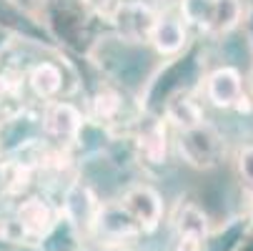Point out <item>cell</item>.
Returning <instances> with one entry per match:
<instances>
[{
	"label": "cell",
	"mask_w": 253,
	"mask_h": 251,
	"mask_svg": "<svg viewBox=\"0 0 253 251\" xmlns=\"http://www.w3.org/2000/svg\"><path fill=\"white\" fill-rule=\"evenodd\" d=\"M53 226H55L53 206L41 196H30L20 201L15 208V219H13L15 236L13 239L23 244H35V241H43L53 231Z\"/></svg>",
	"instance_id": "cell-1"
},
{
	"label": "cell",
	"mask_w": 253,
	"mask_h": 251,
	"mask_svg": "<svg viewBox=\"0 0 253 251\" xmlns=\"http://www.w3.org/2000/svg\"><path fill=\"white\" fill-rule=\"evenodd\" d=\"M178 149H180V156H183L191 166L211 168L223 156V141L215 133V128H211L208 123H201L191 131H180Z\"/></svg>",
	"instance_id": "cell-2"
},
{
	"label": "cell",
	"mask_w": 253,
	"mask_h": 251,
	"mask_svg": "<svg viewBox=\"0 0 253 251\" xmlns=\"http://www.w3.org/2000/svg\"><path fill=\"white\" fill-rule=\"evenodd\" d=\"M111 23L116 25V33L128 43H151L153 28L158 23V13L146 5V3H121V8L116 10V15L111 18Z\"/></svg>",
	"instance_id": "cell-3"
},
{
	"label": "cell",
	"mask_w": 253,
	"mask_h": 251,
	"mask_svg": "<svg viewBox=\"0 0 253 251\" xmlns=\"http://www.w3.org/2000/svg\"><path fill=\"white\" fill-rule=\"evenodd\" d=\"M121 206L128 211V216L143 229V231H153L161 224L163 216V201L156 189L151 186H133L126 191Z\"/></svg>",
	"instance_id": "cell-4"
},
{
	"label": "cell",
	"mask_w": 253,
	"mask_h": 251,
	"mask_svg": "<svg viewBox=\"0 0 253 251\" xmlns=\"http://www.w3.org/2000/svg\"><path fill=\"white\" fill-rule=\"evenodd\" d=\"M63 208H65V216L68 221L73 224L76 231L81 234H88L93 229H98V219H100V206L95 201V196L90 194L88 186L83 184H73L68 191H65V201H63Z\"/></svg>",
	"instance_id": "cell-5"
},
{
	"label": "cell",
	"mask_w": 253,
	"mask_h": 251,
	"mask_svg": "<svg viewBox=\"0 0 253 251\" xmlns=\"http://www.w3.org/2000/svg\"><path fill=\"white\" fill-rule=\"evenodd\" d=\"M206 96L213 105H218V108H238L246 100L241 73L231 65L215 68L206 81Z\"/></svg>",
	"instance_id": "cell-6"
},
{
	"label": "cell",
	"mask_w": 253,
	"mask_h": 251,
	"mask_svg": "<svg viewBox=\"0 0 253 251\" xmlns=\"http://www.w3.org/2000/svg\"><path fill=\"white\" fill-rule=\"evenodd\" d=\"M83 128V113L73 103H53L43 116V131L55 141H73Z\"/></svg>",
	"instance_id": "cell-7"
},
{
	"label": "cell",
	"mask_w": 253,
	"mask_h": 251,
	"mask_svg": "<svg viewBox=\"0 0 253 251\" xmlns=\"http://www.w3.org/2000/svg\"><path fill=\"white\" fill-rule=\"evenodd\" d=\"M151 43L161 55H173L186 46V25L175 15H158Z\"/></svg>",
	"instance_id": "cell-8"
},
{
	"label": "cell",
	"mask_w": 253,
	"mask_h": 251,
	"mask_svg": "<svg viewBox=\"0 0 253 251\" xmlns=\"http://www.w3.org/2000/svg\"><path fill=\"white\" fill-rule=\"evenodd\" d=\"M28 86L38 98L48 100V98L58 96V91L63 86V73L55 63H38L28 73Z\"/></svg>",
	"instance_id": "cell-9"
},
{
	"label": "cell",
	"mask_w": 253,
	"mask_h": 251,
	"mask_svg": "<svg viewBox=\"0 0 253 251\" xmlns=\"http://www.w3.org/2000/svg\"><path fill=\"white\" fill-rule=\"evenodd\" d=\"M173 224H175L178 236H193V239L203 241L206 234H208V216H206V213H203L196 203H191V201H186V203L178 206Z\"/></svg>",
	"instance_id": "cell-10"
},
{
	"label": "cell",
	"mask_w": 253,
	"mask_h": 251,
	"mask_svg": "<svg viewBox=\"0 0 253 251\" xmlns=\"http://www.w3.org/2000/svg\"><path fill=\"white\" fill-rule=\"evenodd\" d=\"M138 151L151 163H163L166 158V128L161 121H148L138 133Z\"/></svg>",
	"instance_id": "cell-11"
},
{
	"label": "cell",
	"mask_w": 253,
	"mask_h": 251,
	"mask_svg": "<svg viewBox=\"0 0 253 251\" xmlns=\"http://www.w3.org/2000/svg\"><path fill=\"white\" fill-rule=\"evenodd\" d=\"M166 113H168V118H170L180 131H191V128H196V126L203 123V113H201V108L196 105V100H191L188 96H178V98H173V100L168 103Z\"/></svg>",
	"instance_id": "cell-12"
},
{
	"label": "cell",
	"mask_w": 253,
	"mask_h": 251,
	"mask_svg": "<svg viewBox=\"0 0 253 251\" xmlns=\"http://www.w3.org/2000/svg\"><path fill=\"white\" fill-rule=\"evenodd\" d=\"M238 18H241V3L238 0H218L208 30L211 33H228L231 28L238 25Z\"/></svg>",
	"instance_id": "cell-13"
},
{
	"label": "cell",
	"mask_w": 253,
	"mask_h": 251,
	"mask_svg": "<svg viewBox=\"0 0 253 251\" xmlns=\"http://www.w3.org/2000/svg\"><path fill=\"white\" fill-rule=\"evenodd\" d=\"M215 3H218V0H180V13H183V20L208 30L213 10H215Z\"/></svg>",
	"instance_id": "cell-14"
},
{
	"label": "cell",
	"mask_w": 253,
	"mask_h": 251,
	"mask_svg": "<svg viewBox=\"0 0 253 251\" xmlns=\"http://www.w3.org/2000/svg\"><path fill=\"white\" fill-rule=\"evenodd\" d=\"M121 111V98L113 91H100L93 98V116L98 121H111L116 113Z\"/></svg>",
	"instance_id": "cell-15"
},
{
	"label": "cell",
	"mask_w": 253,
	"mask_h": 251,
	"mask_svg": "<svg viewBox=\"0 0 253 251\" xmlns=\"http://www.w3.org/2000/svg\"><path fill=\"white\" fill-rule=\"evenodd\" d=\"M121 3H123V0H83V5L88 10H93L95 15L108 18V20L116 15V10L121 8Z\"/></svg>",
	"instance_id": "cell-16"
},
{
	"label": "cell",
	"mask_w": 253,
	"mask_h": 251,
	"mask_svg": "<svg viewBox=\"0 0 253 251\" xmlns=\"http://www.w3.org/2000/svg\"><path fill=\"white\" fill-rule=\"evenodd\" d=\"M238 171L248 184H253V146H246L238 156Z\"/></svg>",
	"instance_id": "cell-17"
},
{
	"label": "cell",
	"mask_w": 253,
	"mask_h": 251,
	"mask_svg": "<svg viewBox=\"0 0 253 251\" xmlns=\"http://www.w3.org/2000/svg\"><path fill=\"white\" fill-rule=\"evenodd\" d=\"M201 244H203V241H198V239H193V236H180L175 251H201Z\"/></svg>",
	"instance_id": "cell-18"
},
{
	"label": "cell",
	"mask_w": 253,
	"mask_h": 251,
	"mask_svg": "<svg viewBox=\"0 0 253 251\" xmlns=\"http://www.w3.org/2000/svg\"><path fill=\"white\" fill-rule=\"evenodd\" d=\"M108 251H128V249H108Z\"/></svg>",
	"instance_id": "cell-19"
}]
</instances>
